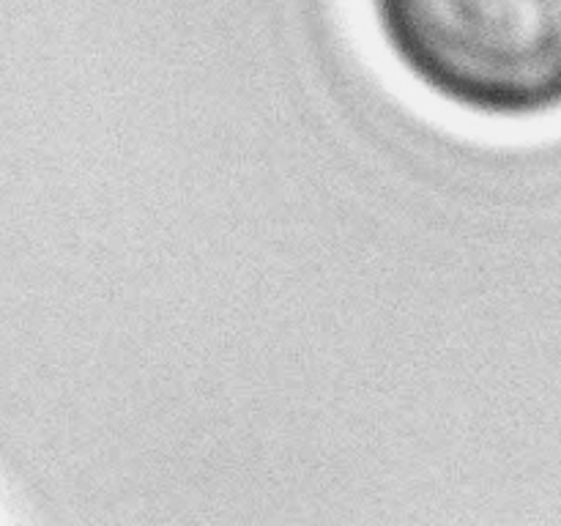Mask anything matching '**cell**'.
<instances>
[{
	"mask_svg": "<svg viewBox=\"0 0 561 526\" xmlns=\"http://www.w3.org/2000/svg\"><path fill=\"white\" fill-rule=\"evenodd\" d=\"M400 75L482 121L561 113V0H362Z\"/></svg>",
	"mask_w": 561,
	"mask_h": 526,
	"instance_id": "6da1fadb",
	"label": "cell"
}]
</instances>
